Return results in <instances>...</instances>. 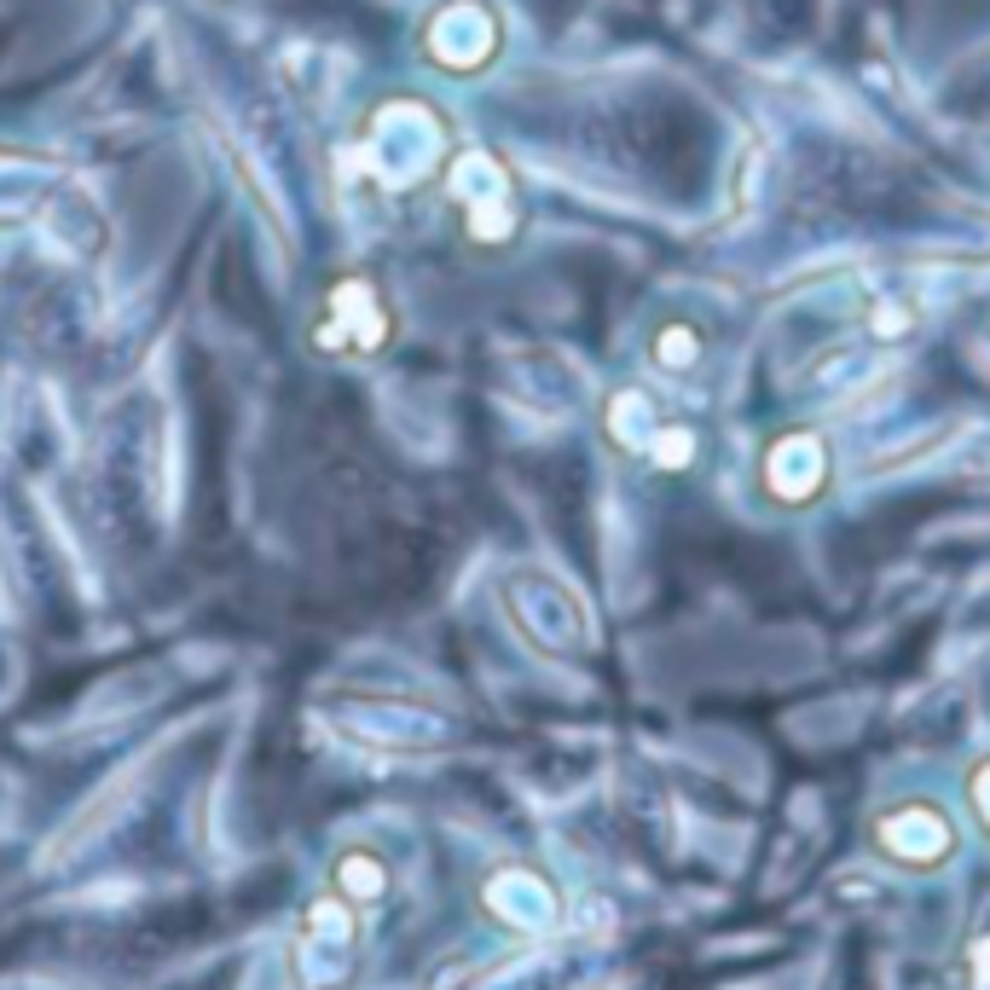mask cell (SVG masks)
Masks as SVG:
<instances>
[{
  "mask_svg": "<svg viewBox=\"0 0 990 990\" xmlns=\"http://www.w3.org/2000/svg\"><path fill=\"white\" fill-rule=\"evenodd\" d=\"M313 354L325 359H359V354H382L394 342V313L377 296L371 278H336L325 290V313L313 319Z\"/></svg>",
  "mask_w": 990,
  "mask_h": 990,
  "instance_id": "obj_1",
  "label": "cell"
},
{
  "mask_svg": "<svg viewBox=\"0 0 990 990\" xmlns=\"http://www.w3.org/2000/svg\"><path fill=\"white\" fill-rule=\"evenodd\" d=\"M701 348H706V342H701L695 325H660V331H655V366H666V371L695 366Z\"/></svg>",
  "mask_w": 990,
  "mask_h": 990,
  "instance_id": "obj_2",
  "label": "cell"
}]
</instances>
